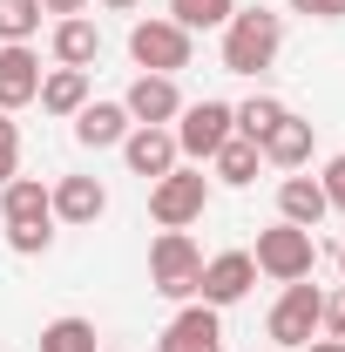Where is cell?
Masks as SVG:
<instances>
[{
	"mask_svg": "<svg viewBox=\"0 0 345 352\" xmlns=\"http://www.w3.org/2000/svg\"><path fill=\"white\" fill-rule=\"evenodd\" d=\"M285 47V14L271 7H237L223 21V75H264Z\"/></svg>",
	"mask_w": 345,
	"mask_h": 352,
	"instance_id": "6da1fadb",
	"label": "cell"
},
{
	"mask_svg": "<svg viewBox=\"0 0 345 352\" xmlns=\"http://www.w3.org/2000/svg\"><path fill=\"white\" fill-rule=\"evenodd\" d=\"M203 210H210V176L197 170V163H176L170 176L149 183V217L163 223V230H190Z\"/></svg>",
	"mask_w": 345,
	"mask_h": 352,
	"instance_id": "7a4b0ae2",
	"label": "cell"
},
{
	"mask_svg": "<svg viewBox=\"0 0 345 352\" xmlns=\"http://www.w3.org/2000/svg\"><path fill=\"white\" fill-rule=\"evenodd\" d=\"M170 135H176V156H190V163H210L216 149L237 135V109L230 102H183V116L170 122Z\"/></svg>",
	"mask_w": 345,
	"mask_h": 352,
	"instance_id": "3957f363",
	"label": "cell"
},
{
	"mask_svg": "<svg viewBox=\"0 0 345 352\" xmlns=\"http://www.w3.org/2000/svg\"><path fill=\"white\" fill-rule=\"evenodd\" d=\"M190 47H197V34H183L170 14H149V21L129 28V61L142 75H176V68H190Z\"/></svg>",
	"mask_w": 345,
	"mask_h": 352,
	"instance_id": "277c9868",
	"label": "cell"
},
{
	"mask_svg": "<svg viewBox=\"0 0 345 352\" xmlns=\"http://www.w3.org/2000/svg\"><path fill=\"white\" fill-rule=\"evenodd\" d=\"M197 278H203V251L190 230H163L149 244V285L163 298H197Z\"/></svg>",
	"mask_w": 345,
	"mask_h": 352,
	"instance_id": "5b68a950",
	"label": "cell"
},
{
	"mask_svg": "<svg viewBox=\"0 0 345 352\" xmlns=\"http://www.w3.org/2000/svg\"><path fill=\"white\" fill-rule=\"evenodd\" d=\"M318 311H325V292H318V285H304V278H291V285L278 292L271 318H264V332H271L285 352H304L311 339H318Z\"/></svg>",
	"mask_w": 345,
	"mask_h": 352,
	"instance_id": "8992f818",
	"label": "cell"
},
{
	"mask_svg": "<svg viewBox=\"0 0 345 352\" xmlns=\"http://www.w3.org/2000/svg\"><path fill=\"white\" fill-rule=\"evenodd\" d=\"M251 264H258L264 278H278V285H291V278H311V264H318V244H311V230H298V223H271V230H258V251H251Z\"/></svg>",
	"mask_w": 345,
	"mask_h": 352,
	"instance_id": "52a82bcc",
	"label": "cell"
},
{
	"mask_svg": "<svg viewBox=\"0 0 345 352\" xmlns=\"http://www.w3.org/2000/svg\"><path fill=\"white\" fill-rule=\"evenodd\" d=\"M258 285V264H251V251H216V258H203V278H197V298L203 305H237L244 292Z\"/></svg>",
	"mask_w": 345,
	"mask_h": 352,
	"instance_id": "ba28073f",
	"label": "cell"
},
{
	"mask_svg": "<svg viewBox=\"0 0 345 352\" xmlns=\"http://www.w3.org/2000/svg\"><path fill=\"white\" fill-rule=\"evenodd\" d=\"M156 352H223V311L216 305H183L163 325V339H156Z\"/></svg>",
	"mask_w": 345,
	"mask_h": 352,
	"instance_id": "9c48e42d",
	"label": "cell"
},
{
	"mask_svg": "<svg viewBox=\"0 0 345 352\" xmlns=\"http://www.w3.org/2000/svg\"><path fill=\"white\" fill-rule=\"evenodd\" d=\"M41 54H34V41H14L0 47V116H14V109H27L34 95H41Z\"/></svg>",
	"mask_w": 345,
	"mask_h": 352,
	"instance_id": "30bf717a",
	"label": "cell"
},
{
	"mask_svg": "<svg viewBox=\"0 0 345 352\" xmlns=\"http://www.w3.org/2000/svg\"><path fill=\"white\" fill-rule=\"evenodd\" d=\"M122 163H129L135 176H149V183H156V176H170L183 156H176V135L163 129V122H135V129L122 135Z\"/></svg>",
	"mask_w": 345,
	"mask_h": 352,
	"instance_id": "8fae6325",
	"label": "cell"
},
{
	"mask_svg": "<svg viewBox=\"0 0 345 352\" xmlns=\"http://www.w3.org/2000/svg\"><path fill=\"white\" fill-rule=\"evenodd\" d=\"M122 109H129V122H163L170 129L176 116H183V88H176V75H135L129 95H122Z\"/></svg>",
	"mask_w": 345,
	"mask_h": 352,
	"instance_id": "7c38bea8",
	"label": "cell"
},
{
	"mask_svg": "<svg viewBox=\"0 0 345 352\" xmlns=\"http://www.w3.org/2000/svg\"><path fill=\"white\" fill-rule=\"evenodd\" d=\"M47 204H54V223H95L109 210V190H102V176H61V183H47Z\"/></svg>",
	"mask_w": 345,
	"mask_h": 352,
	"instance_id": "4fadbf2b",
	"label": "cell"
},
{
	"mask_svg": "<svg viewBox=\"0 0 345 352\" xmlns=\"http://www.w3.org/2000/svg\"><path fill=\"white\" fill-rule=\"evenodd\" d=\"M47 47H54V68H95L102 61V28L88 14H68V21H54Z\"/></svg>",
	"mask_w": 345,
	"mask_h": 352,
	"instance_id": "5bb4252c",
	"label": "cell"
},
{
	"mask_svg": "<svg viewBox=\"0 0 345 352\" xmlns=\"http://www.w3.org/2000/svg\"><path fill=\"white\" fill-rule=\"evenodd\" d=\"M129 109L122 102H82L75 109V142L82 149H122V135H129Z\"/></svg>",
	"mask_w": 345,
	"mask_h": 352,
	"instance_id": "9a60e30c",
	"label": "cell"
},
{
	"mask_svg": "<svg viewBox=\"0 0 345 352\" xmlns=\"http://www.w3.org/2000/svg\"><path fill=\"white\" fill-rule=\"evenodd\" d=\"M332 204H325V190H318V176H285L278 183V217L298 223V230H318V217H325Z\"/></svg>",
	"mask_w": 345,
	"mask_h": 352,
	"instance_id": "2e32d148",
	"label": "cell"
},
{
	"mask_svg": "<svg viewBox=\"0 0 345 352\" xmlns=\"http://www.w3.org/2000/svg\"><path fill=\"white\" fill-rule=\"evenodd\" d=\"M258 156L278 163V170H304V163H311V122H304V116H285V122L258 142Z\"/></svg>",
	"mask_w": 345,
	"mask_h": 352,
	"instance_id": "e0dca14e",
	"label": "cell"
},
{
	"mask_svg": "<svg viewBox=\"0 0 345 352\" xmlns=\"http://www.w3.org/2000/svg\"><path fill=\"white\" fill-rule=\"evenodd\" d=\"M0 217H7V223H54L47 183H41V176H14V183L0 190Z\"/></svg>",
	"mask_w": 345,
	"mask_h": 352,
	"instance_id": "ac0fdd59",
	"label": "cell"
},
{
	"mask_svg": "<svg viewBox=\"0 0 345 352\" xmlns=\"http://www.w3.org/2000/svg\"><path fill=\"white\" fill-rule=\"evenodd\" d=\"M34 102H41L47 116H68V122H75V109L88 102V68H47Z\"/></svg>",
	"mask_w": 345,
	"mask_h": 352,
	"instance_id": "d6986e66",
	"label": "cell"
},
{
	"mask_svg": "<svg viewBox=\"0 0 345 352\" xmlns=\"http://www.w3.org/2000/svg\"><path fill=\"white\" fill-rule=\"evenodd\" d=\"M258 163H264V156H258V142H251V135H230V142L210 156L216 183H230V190H251V183H258Z\"/></svg>",
	"mask_w": 345,
	"mask_h": 352,
	"instance_id": "ffe728a7",
	"label": "cell"
},
{
	"mask_svg": "<svg viewBox=\"0 0 345 352\" xmlns=\"http://www.w3.org/2000/svg\"><path fill=\"white\" fill-rule=\"evenodd\" d=\"M95 346H102L95 318H82V311H61V318L41 325V352H95Z\"/></svg>",
	"mask_w": 345,
	"mask_h": 352,
	"instance_id": "44dd1931",
	"label": "cell"
},
{
	"mask_svg": "<svg viewBox=\"0 0 345 352\" xmlns=\"http://www.w3.org/2000/svg\"><path fill=\"white\" fill-rule=\"evenodd\" d=\"M237 14V0H170V21L183 28V34H210V28H223Z\"/></svg>",
	"mask_w": 345,
	"mask_h": 352,
	"instance_id": "7402d4cb",
	"label": "cell"
},
{
	"mask_svg": "<svg viewBox=\"0 0 345 352\" xmlns=\"http://www.w3.org/2000/svg\"><path fill=\"white\" fill-rule=\"evenodd\" d=\"M291 109L278 102V95H251V102H237V135H251V142H264V135L278 129Z\"/></svg>",
	"mask_w": 345,
	"mask_h": 352,
	"instance_id": "603a6c76",
	"label": "cell"
},
{
	"mask_svg": "<svg viewBox=\"0 0 345 352\" xmlns=\"http://www.w3.org/2000/svg\"><path fill=\"white\" fill-rule=\"evenodd\" d=\"M41 34V0H0V47Z\"/></svg>",
	"mask_w": 345,
	"mask_h": 352,
	"instance_id": "cb8c5ba5",
	"label": "cell"
},
{
	"mask_svg": "<svg viewBox=\"0 0 345 352\" xmlns=\"http://www.w3.org/2000/svg\"><path fill=\"white\" fill-rule=\"evenodd\" d=\"M47 244H54V223H7V251H21V258H41Z\"/></svg>",
	"mask_w": 345,
	"mask_h": 352,
	"instance_id": "d4e9b609",
	"label": "cell"
},
{
	"mask_svg": "<svg viewBox=\"0 0 345 352\" xmlns=\"http://www.w3.org/2000/svg\"><path fill=\"white\" fill-rule=\"evenodd\" d=\"M21 176V129H14V116H0V190Z\"/></svg>",
	"mask_w": 345,
	"mask_h": 352,
	"instance_id": "484cf974",
	"label": "cell"
},
{
	"mask_svg": "<svg viewBox=\"0 0 345 352\" xmlns=\"http://www.w3.org/2000/svg\"><path fill=\"white\" fill-rule=\"evenodd\" d=\"M318 332H325V339H345V292H325V311H318Z\"/></svg>",
	"mask_w": 345,
	"mask_h": 352,
	"instance_id": "4316f807",
	"label": "cell"
},
{
	"mask_svg": "<svg viewBox=\"0 0 345 352\" xmlns=\"http://www.w3.org/2000/svg\"><path fill=\"white\" fill-rule=\"evenodd\" d=\"M318 190H325V204H332V210H345V156H332V163H325Z\"/></svg>",
	"mask_w": 345,
	"mask_h": 352,
	"instance_id": "83f0119b",
	"label": "cell"
},
{
	"mask_svg": "<svg viewBox=\"0 0 345 352\" xmlns=\"http://www.w3.org/2000/svg\"><path fill=\"white\" fill-rule=\"evenodd\" d=\"M285 7L304 21H345V0H285Z\"/></svg>",
	"mask_w": 345,
	"mask_h": 352,
	"instance_id": "f1b7e54d",
	"label": "cell"
},
{
	"mask_svg": "<svg viewBox=\"0 0 345 352\" xmlns=\"http://www.w3.org/2000/svg\"><path fill=\"white\" fill-rule=\"evenodd\" d=\"M88 0H41V14H61V21H68V14H82Z\"/></svg>",
	"mask_w": 345,
	"mask_h": 352,
	"instance_id": "f546056e",
	"label": "cell"
},
{
	"mask_svg": "<svg viewBox=\"0 0 345 352\" xmlns=\"http://www.w3.org/2000/svg\"><path fill=\"white\" fill-rule=\"evenodd\" d=\"M304 352H345V339H325V332H318V339H311Z\"/></svg>",
	"mask_w": 345,
	"mask_h": 352,
	"instance_id": "4dcf8cb0",
	"label": "cell"
},
{
	"mask_svg": "<svg viewBox=\"0 0 345 352\" xmlns=\"http://www.w3.org/2000/svg\"><path fill=\"white\" fill-rule=\"evenodd\" d=\"M95 7H109V14H135L142 0H95Z\"/></svg>",
	"mask_w": 345,
	"mask_h": 352,
	"instance_id": "1f68e13d",
	"label": "cell"
},
{
	"mask_svg": "<svg viewBox=\"0 0 345 352\" xmlns=\"http://www.w3.org/2000/svg\"><path fill=\"white\" fill-rule=\"evenodd\" d=\"M339 278H345V244H339Z\"/></svg>",
	"mask_w": 345,
	"mask_h": 352,
	"instance_id": "d6a6232c",
	"label": "cell"
},
{
	"mask_svg": "<svg viewBox=\"0 0 345 352\" xmlns=\"http://www.w3.org/2000/svg\"><path fill=\"white\" fill-rule=\"evenodd\" d=\"M95 352H122V346H95Z\"/></svg>",
	"mask_w": 345,
	"mask_h": 352,
	"instance_id": "836d02e7",
	"label": "cell"
}]
</instances>
